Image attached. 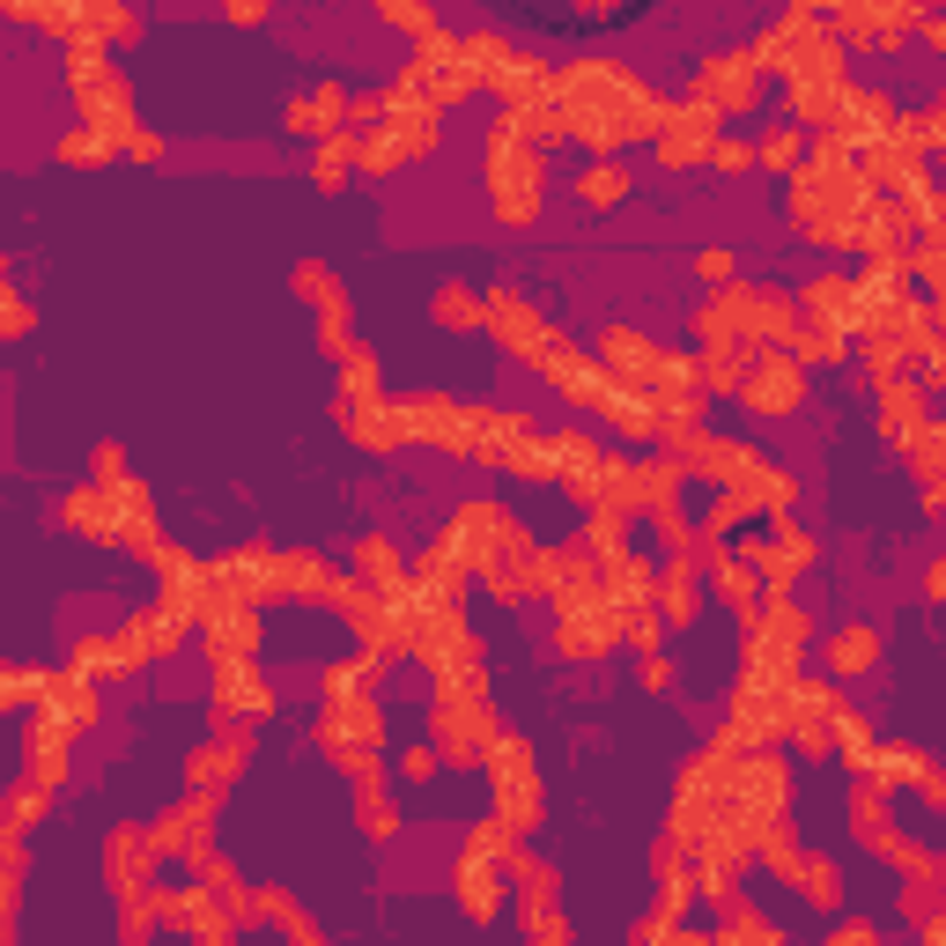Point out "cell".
<instances>
[{"mask_svg":"<svg viewBox=\"0 0 946 946\" xmlns=\"http://www.w3.org/2000/svg\"><path fill=\"white\" fill-rule=\"evenodd\" d=\"M754 75H762V60L754 52H710L696 75V104L718 119V111H748L754 104Z\"/></svg>","mask_w":946,"mask_h":946,"instance_id":"6da1fadb","label":"cell"},{"mask_svg":"<svg viewBox=\"0 0 946 946\" xmlns=\"http://www.w3.org/2000/svg\"><path fill=\"white\" fill-rule=\"evenodd\" d=\"M924 15L917 8H843L836 15V45H858V52H895V45H910V30H917Z\"/></svg>","mask_w":946,"mask_h":946,"instance_id":"7a4b0ae2","label":"cell"},{"mask_svg":"<svg viewBox=\"0 0 946 946\" xmlns=\"http://www.w3.org/2000/svg\"><path fill=\"white\" fill-rule=\"evenodd\" d=\"M577 200H584V207H614V200H628V171L622 163H584V171H577Z\"/></svg>","mask_w":946,"mask_h":946,"instance_id":"3957f363","label":"cell"},{"mask_svg":"<svg viewBox=\"0 0 946 946\" xmlns=\"http://www.w3.org/2000/svg\"><path fill=\"white\" fill-rule=\"evenodd\" d=\"M872 644H880L872 628H843V636L828 644V666H836V673H866L872 666Z\"/></svg>","mask_w":946,"mask_h":946,"instance_id":"277c9868","label":"cell"},{"mask_svg":"<svg viewBox=\"0 0 946 946\" xmlns=\"http://www.w3.org/2000/svg\"><path fill=\"white\" fill-rule=\"evenodd\" d=\"M762 163H770V171H792L798 163V126H770V133H762Z\"/></svg>","mask_w":946,"mask_h":946,"instance_id":"5b68a950","label":"cell"}]
</instances>
